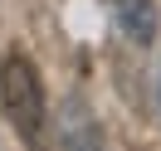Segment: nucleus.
I'll list each match as a JSON object with an SVG mask.
<instances>
[{"instance_id":"obj_2","label":"nucleus","mask_w":161,"mask_h":151,"mask_svg":"<svg viewBox=\"0 0 161 151\" xmlns=\"http://www.w3.org/2000/svg\"><path fill=\"white\" fill-rule=\"evenodd\" d=\"M112 5H117V20H122V30H127V39L151 44V34H156V15H151V0H112Z\"/></svg>"},{"instance_id":"obj_1","label":"nucleus","mask_w":161,"mask_h":151,"mask_svg":"<svg viewBox=\"0 0 161 151\" xmlns=\"http://www.w3.org/2000/svg\"><path fill=\"white\" fill-rule=\"evenodd\" d=\"M0 102H5V117L20 132L30 146H39L44 137V83L25 54H10L5 68H0Z\"/></svg>"}]
</instances>
